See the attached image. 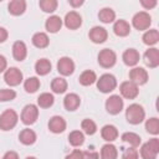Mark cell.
Returning <instances> with one entry per match:
<instances>
[{
	"label": "cell",
	"instance_id": "1",
	"mask_svg": "<svg viewBox=\"0 0 159 159\" xmlns=\"http://www.w3.org/2000/svg\"><path fill=\"white\" fill-rule=\"evenodd\" d=\"M125 118L130 124H139L145 118V112L140 104L133 103L125 111Z\"/></svg>",
	"mask_w": 159,
	"mask_h": 159
},
{
	"label": "cell",
	"instance_id": "2",
	"mask_svg": "<svg viewBox=\"0 0 159 159\" xmlns=\"http://www.w3.org/2000/svg\"><path fill=\"white\" fill-rule=\"evenodd\" d=\"M19 120V116L14 109H6L0 114V129L11 130Z\"/></svg>",
	"mask_w": 159,
	"mask_h": 159
},
{
	"label": "cell",
	"instance_id": "3",
	"mask_svg": "<svg viewBox=\"0 0 159 159\" xmlns=\"http://www.w3.org/2000/svg\"><path fill=\"white\" fill-rule=\"evenodd\" d=\"M117 87V80L111 73H104L97 80V88L102 93H109Z\"/></svg>",
	"mask_w": 159,
	"mask_h": 159
},
{
	"label": "cell",
	"instance_id": "4",
	"mask_svg": "<svg viewBox=\"0 0 159 159\" xmlns=\"http://www.w3.org/2000/svg\"><path fill=\"white\" fill-rule=\"evenodd\" d=\"M117 62V55L111 48H103L98 53V63L104 68H111Z\"/></svg>",
	"mask_w": 159,
	"mask_h": 159
},
{
	"label": "cell",
	"instance_id": "5",
	"mask_svg": "<svg viewBox=\"0 0 159 159\" xmlns=\"http://www.w3.org/2000/svg\"><path fill=\"white\" fill-rule=\"evenodd\" d=\"M132 24L133 26L139 30V31H144L147 29H149L150 24H152V17L148 12L145 11H139L137 12L134 16H133V20H132Z\"/></svg>",
	"mask_w": 159,
	"mask_h": 159
},
{
	"label": "cell",
	"instance_id": "6",
	"mask_svg": "<svg viewBox=\"0 0 159 159\" xmlns=\"http://www.w3.org/2000/svg\"><path fill=\"white\" fill-rule=\"evenodd\" d=\"M39 108L35 104H26L21 112V120L26 125H31L37 120Z\"/></svg>",
	"mask_w": 159,
	"mask_h": 159
},
{
	"label": "cell",
	"instance_id": "7",
	"mask_svg": "<svg viewBox=\"0 0 159 159\" xmlns=\"http://www.w3.org/2000/svg\"><path fill=\"white\" fill-rule=\"evenodd\" d=\"M4 80L9 86H17L22 82V72L16 67H10L5 71Z\"/></svg>",
	"mask_w": 159,
	"mask_h": 159
},
{
	"label": "cell",
	"instance_id": "8",
	"mask_svg": "<svg viewBox=\"0 0 159 159\" xmlns=\"http://www.w3.org/2000/svg\"><path fill=\"white\" fill-rule=\"evenodd\" d=\"M123 104L124 103L122 97L118 94H113L106 101V109L111 114H118L123 109Z\"/></svg>",
	"mask_w": 159,
	"mask_h": 159
},
{
	"label": "cell",
	"instance_id": "9",
	"mask_svg": "<svg viewBox=\"0 0 159 159\" xmlns=\"http://www.w3.org/2000/svg\"><path fill=\"white\" fill-rule=\"evenodd\" d=\"M129 78H130V82H133L137 86H140V84L147 83V81H148V72L144 68H142V67H134L129 72Z\"/></svg>",
	"mask_w": 159,
	"mask_h": 159
},
{
	"label": "cell",
	"instance_id": "10",
	"mask_svg": "<svg viewBox=\"0 0 159 159\" xmlns=\"http://www.w3.org/2000/svg\"><path fill=\"white\" fill-rule=\"evenodd\" d=\"M119 91H120V94H122L124 98H127V99H134V98L138 96V93H139L138 86L134 84V83L130 82V81L123 82V83L120 84V87H119Z\"/></svg>",
	"mask_w": 159,
	"mask_h": 159
},
{
	"label": "cell",
	"instance_id": "11",
	"mask_svg": "<svg viewBox=\"0 0 159 159\" xmlns=\"http://www.w3.org/2000/svg\"><path fill=\"white\" fill-rule=\"evenodd\" d=\"M57 71L62 76H70L75 71V62L70 57H61L57 62Z\"/></svg>",
	"mask_w": 159,
	"mask_h": 159
},
{
	"label": "cell",
	"instance_id": "12",
	"mask_svg": "<svg viewBox=\"0 0 159 159\" xmlns=\"http://www.w3.org/2000/svg\"><path fill=\"white\" fill-rule=\"evenodd\" d=\"M88 36H89V40L92 42H94V43H102V42H104L107 40L108 32H107V30L104 27L94 26V27H92L89 30Z\"/></svg>",
	"mask_w": 159,
	"mask_h": 159
},
{
	"label": "cell",
	"instance_id": "13",
	"mask_svg": "<svg viewBox=\"0 0 159 159\" xmlns=\"http://www.w3.org/2000/svg\"><path fill=\"white\" fill-rule=\"evenodd\" d=\"M65 25L70 30H76L82 25V17L77 11H70L65 16Z\"/></svg>",
	"mask_w": 159,
	"mask_h": 159
},
{
	"label": "cell",
	"instance_id": "14",
	"mask_svg": "<svg viewBox=\"0 0 159 159\" xmlns=\"http://www.w3.org/2000/svg\"><path fill=\"white\" fill-rule=\"evenodd\" d=\"M144 62L150 68H155L159 65V51L155 47L148 48L144 53Z\"/></svg>",
	"mask_w": 159,
	"mask_h": 159
},
{
	"label": "cell",
	"instance_id": "15",
	"mask_svg": "<svg viewBox=\"0 0 159 159\" xmlns=\"http://www.w3.org/2000/svg\"><path fill=\"white\" fill-rule=\"evenodd\" d=\"M12 56L16 61H24L27 56V47L25 42L22 41H16L12 45Z\"/></svg>",
	"mask_w": 159,
	"mask_h": 159
},
{
	"label": "cell",
	"instance_id": "16",
	"mask_svg": "<svg viewBox=\"0 0 159 159\" xmlns=\"http://www.w3.org/2000/svg\"><path fill=\"white\" fill-rule=\"evenodd\" d=\"M48 129L52 133H62L66 129V120L60 116H53L48 122Z\"/></svg>",
	"mask_w": 159,
	"mask_h": 159
},
{
	"label": "cell",
	"instance_id": "17",
	"mask_svg": "<svg viewBox=\"0 0 159 159\" xmlns=\"http://www.w3.org/2000/svg\"><path fill=\"white\" fill-rule=\"evenodd\" d=\"M122 58H123V62L127 66H135L139 62L140 55H139V52L135 48H128V50L124 51Z\"/></svg>",
	"mask_w": 159,
	"mask_h": 159
},
{
	"label": "cell",
	"instance_id": "18",
	"mask_svg": "<svg viewBox=\"0 0 159 159\" xmlns=\"http://www.w3.org/2000/svg\"><path fill=\"white\" fill-rule=\"evenodd\" d=\"M45 27L48 32H52V34H56L57 31L61 30L62 27V19L57 15H52L50 16L47 20H46V24H45Z\"/></svg>",
	"mask_w": 159,
	"mask_h": 159
},
{
	"label": "cell",
	"instance_id": "19",
	"mask_svg": "<svg viewBox=\"0 0 159 159\" xmlns=\"http://www.w3.org/2000/svg\"><path fill=\"white\" fill-rule=\"evenodd\" d=\"M81 104V98L76 93H68L66 94L63 99V106L67 111H76Z\"/></svg>",
	"mask_w": 159,
	"mask_h": 159
},
{
	"label": "cell",
	"instance_id": "20",
	"mask_svg": "<svg viewBox=\"0 0 159 159\" xmlns=\"http://www.w3.org/2000/svg\"><path fill=\"white\" fill-rule=\"evenodd\" d=\"M7 9H9V12L11 15L19 16V15L24 14L26 10V1L25 0H12L9 2Z\"/></svg>",
	"mask_w": 159,
	"mask_h": 159
},
{
	"label": "cell",
	"instance_id": "21",
	"mask_svg": "<svg viewBox=\"0 0 159 159\" xmlns=\"http://www.w3.org/2000/svg\"><path fill=\"white\" fill-rule=\"evenodd\" d=\"M101 135L106 142H113L118 138V130L114 125L112 124H106L102 129H101Z\"/></svg>",
	"mask_w": 159,
	"mask_h": 159
},
{
	"label": "cell",
	"instance_id": "22",
	"mask_svg": "<svg viewBox=\"0 0 159 159\" xmlns=\"http://www.w3.org/2000/svg\"><path fill=\"white\" fill-rule=\"evenodd\" d=\"M113 31L117 36L124 37L127 35H129L130 32V25L125 21V20H117L113 25Z\"/></svg>",
	"mask_w": 159,
	"mask_h": 159
},
{
	"label": "cell",
	"instance_id": "23",
	"mask_svg": "<svg viewBox=\"0 0 159 159\" xmlns=\"http://www.w3.org/2000/svg\"><path fill=\"white\" fill-rule=\"evenodd\" d=\"M19 139H20V142H21L22 144H25V145H31V144H34V143L36 142V133H35L32 129H30V128H25V129H22V130L20 132Z\"/></svg>",
	"mask_w": 159,
	"mask_h": 159
},
{
	"label": "cell",
	"instance_id": "24",
	"mask_svg": "<svg viewBox=\"0 0 159 159\" xmlns=\"http://www.w3.org/2000/svg\"><path fill=\"white\" fill-rule=\"evenodd\" d=\"M118 157V150L117 148L108 143V144H104L101 149V159H117Z\"/></svg>",
	"mask_w": 159,
	"mask_h": 159
},
{
	"label": "cell",
	"instance_id": "25",
	"mask_svg": "<svg viewBox=\"0 0 159 159\" xmlns=\"http://www.w3.org/2000/svg\"><path fill=\"white\" fill-rule=\"evenodd\" d=\"M32 43L37 48H45V47L48 46L50 40H48V36L45 32H36L32 36Z\"/></svg>",
	"mask_w": 159,
	"mask_h": 159
},
{
	"label": "cell",
	"instance_id": "26",
	"mask_svg": "<svg viewBox=\"0 0 159 159\" xmlns=\"http://www.w3.org/2000/svg\"><path fill=\"white\" fill-rule=\"evenodd\" d=\"M35 70L36 73L40 76H45L51 71V62L47 58H40L35 63Z\"/></svg>",
	"mask_w": 159,
	"mask_h": 159
},
{
	"label": "cell",
	"instance_id": "27",
	"mask_svg": "<svg viewBox=\"0 0 159 159\" xmlns=\"http://www.w3.org/2000/svg\"><path fill=\"white\" fill-rule=\"evenodd\" d=\"M122 140L124 143H128L132 148H137L139 147L142 139L137 134V133H133V132H127V133H123L122 134Z\"/></svg>",
	"mask_w": 159,
	"mask_h": 159
},
{
	"label": "cell",
	"instance_id": "28",
	"mask_svg": "<svg viewBox=\"0 0 159 159\" xmlns=\"http://www.w3.org/2000/svg\"><path fill=\"white\" fill-rule=\"evenodd\" d=\"M51 89L55 92V93H63L66 92L67 89V81L62 77H56L52 80L51 82Z\"/></svg>",
	"mask_w": 159,
	"mask_h": 159
},
{
	"label": "cell",
	"instance_id": "29",
	"mask_svg": "<svg viewBox=\"0 0 159 159\" xmlns=\"http://www.w3.org/2000/svg\"><path fill=\"white\" fill-rule=\"evenodd\" d=\"M78 81H80V83L82 86H89V84H92V83H94L97 81V76H96V73L93 71L87 70V71H83L81 73Z\"/></svg>",
	"mask_w": 159,
	"mask_h": 159
},
{
	"label": "cell",
	"instance_id": "30",
	"mask_svg": "<svg viewBox=\"0 0 159 159\" xmlns=\"http://www.w3.org/2000/svg\"><path fill=\"white\" fill-rule=\"evenodd\" d=\"M159 41V32L155 29L148 30L144 35H143V42L148 46H153Z\"/></svg>",
	"mask_w": 159,
	"mask_h": 159
},
{
	"label": "cell",
	"instance_id": "31",
	"mask_svg": "<svg viewBox=\"0 0 159 159\" xmlns=\"http://www.w3.org/2000/svg\"><path fill=\"white\" fill-rule=\"evenodd\" d=\"M98 17L102 22L104 24H109V22H113L114 19H116V12L111 9V7H103L99 12H98Z\"/></svg>",
	"mask_w": 159,
	"mask_h": 159
},
{
	"label": "cell",
	"instance_id": "32",
	"mask_svg": "<svg viewBox=\"0 0 159 159\" xmlns=\"http://www.w3.org/2000/svg\"><path fill=\"white\" fill-rule=\"evenodd\" d=\"M55 102V98L51 93L48 92H45V93H41L37 98V104L41 107V108H50Z\"/></svg>",
	"mask_w": 159,
	"mask_h": 159
},
{
	"label": "cell",
	"instance_id": "33",
	"mask_svg": "<svg viewBox=\"0 0 159 159\" xmlns=\"http://www.w3.org/2000/svg\"><path fill=\"white\" fill-rule=\"evenodd\" d=\"M68 142L73 147H80L84 142V135H83V133L81 130H72L68 134Z\"/></svg>",
	"mask_w": 159,
	"mask_h": 159
},
{
	"label": "cell",
	"instance_id": "34",
	"mask_svg": "<svg viewBox=\"0 0 159 159\" xmlns=\"http://www.w3.org/2000/svg\"><path fill=\"white\" fill-rule=\"evenodd\" d=\"M159 152H157L155 149H153L149 143H144L140 148V157L143 159H157V155H158Z\"/></svg>",
	"mask_w": 159,
	"mask_h": 159
},
{
	"label": "cell",
	"instance_id": "35",
	"mask_svg": "<svg viewBox=\"0 0 159 159\" xmlns=\"http://www.w3.org/2000/svg\"><path fill=\"white\" fill-rule=\"evenodd\" d=\"M24 88L27 93H35L40 88V80L37 77H29L24 83Z\"/></svg>",
	"mask_w": 159,
	"mask_h": 159
},
{
	"label": "cell",
	"instance_id": "36",
	"mask_svg": "<svg viewBox=\"0 0 159 159\" xmlns=\"http://www.w3.org/2000/svg\"><path fill=\"white\" fill-rule=\"evenodd\" d=\"M81 128H82L83 132H84L86 134H88V135H92V134H94V133L97 132V125H96V123H94L92 119H88V118L82 120Z\"/></svg>",
	"mask_w": 159,
	"mask_h": 159
},
{
	"label": "cell",
	"instance_id": "37",
	"mask_svg": "<svg viewBox=\"0 0 159 159\" xmlns=\"http://www.w3.org/2000/svg\"><path fill=\"white\" fill-rule=\"evenodd\" d=\"M145 129H147L148 133L157 135L159 133V120H158V118H155V117L149 118L145 122Z\"/></svg>",
	"mask_w": 159,
	"mask_h": 159
},
{
	"label": "cell",
	"instance_id": "38",
	"mask_svg": "<svg viewBox=\"0 0 159 159\" xmlns=\"http://www.w3.org/2000/svg\"><path fill=\"white\" fill-rule=\"evenodd\" d=\"M40 7L45 12H53L57 9V1L56 0H41L39 2Z\"/></svg>",
	"mask_w": 159,
	"mask_h": 159
},
{
	"label": "cell",
	"instance_id": "39",
	"mask_svg": "<svg viewBox=\"0 0 159 159\" xmlns=\"http://www.w3.org/2000/svg\"><path fill=\"white\" fill-rule=\"evenodd\" d=\"M16 97V92L14 89H0V102H7V101H12Z\"/></svg>",
	"mask_w": 159,
	"mask_h": 159
},
{
	"label": "cell",
	"instance_id": "40",
	"mask_svg": "<svg viewBox=\"0 0 159 159\" xmlns=\"http://www.w3.org/2000/svg\"><path fill=\"white\" fill-rule=\"evenodd\" d=\"M139 158V154H138V150L135 148H127L124 149L123 154H122V159H138Z\"/></svg>",
	"mask_w": 159,
	"mask_h": 159
},
{
	"label": "cell",
	"instance_id": "41",
	"mask_svg": "<svg viewBox=\"0 0 159 159\" xmlns=\"http://www.w3.org/2000/svg\"><path fill=\"white\" fill-rule=\"evenodd\" d=\"M82 159H99V154L97 152H82Z\"/></svg>",
	"mask_w": 159,
	"mask_h": 159
},
{
	"label": "cell",
	"instance_id": "42",
	"mask_svg": "<svg viewBox=\"0 0 159 159\" xmlns=\"http://www.w3.org/2000/svg\"><path fill=\"white\" fill-rule=\"evenodd\" d=\"M65 159H82V152L80 149H75L73 152H71Z\"/></svg>",
	"mask_w": 159,
	"mask_h": 159
},
{
	"label": "cell",
	"instance_id": "43",
	"mask_svg": "<svg viewBox=\"0 0 159 159\" xmlns=\"http://www.w3.org/2000/svg\"><path fill=\"white\" fill-rule=\"evenodd\" d=\"M140 4H142L143 7H145V9L149 10V9H153V7L157 5V1H155V0H149V1H148V0H142Z\"/></svg>",
	"mask_w": 159,
	"mask_h": 159
},
{
	"label": "cell",
	"instance_id": "44",
	"mask_svg": "<svg viewBox=\"0 0 159 159\" xmlns=\"http://www.w3.org/2000/svg\"><path fill=\"white\" fill-rule=\"evenodd\" d=\"M2 159H19V155H17L16 152L10 150V152H6L5 153V155L2 157Z\"/></svg>",
	"mask_w": 159,
	"mask_h": 159
},
{
	"label": "cell",
	"instance_id": "45",
	"mask_svg": "<svg viewBox=\"0 0 159 159\" xmlns=\"http://www.w3.org/2000/svg\"><path fill=\"white\" fill-rule=\"evenodd\" d=\"M6 66H7V61H6V58H5L2 55H0V73L4 72V71L6 70Z\"/></svg>",
	"mask_w": 159,
	"mask_h": 159
},
{
	"label": "cell",
	"instance_id": "46",
	"mask_svg": "<svg viewBox=\"0 0 159 159\" xmlns=\"http://www.w3.org/2000/svg\"><path fill=\"white\" fill-rule=\"evenodd\" d=\"M7 31L4 29V27H0V43L1 42H4V41H6V39H7Z\"/></svg>",
	"mask_w": 159,
	"mask_h": 159
},
{
	"label": "cell",
	"instance_id": "47",
	"mask_svg": "<svg viewBox=\"0 0 159 159\" xmlns=\"http://www.w3.org/2000/svg\"><path fill=\"white\" fill-rule=\"evenodd\" d=\"M68 2H70V5H71V6H73V7L81 6V5L83 4V1H82V0H77V1H75V0H70Z\"/></svg>",
	"mask_w": 159,
	"mask_h": 159
},
{
	"label": "cell",
	"instance_id": "48",
	"mask_svg": "<svg viewBox=\"0 0 159 159\" xmlns=\"http://www.w3.org/2000/svg\"><path fill=\"white\" fill-rule=\"evenodd\" d=\"M26 159H36V158H35V157H27Z\"/></svg>",
	"mask_w": 159,
	"mask_h": 159
}]
</instances>
